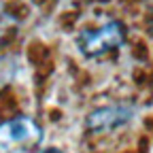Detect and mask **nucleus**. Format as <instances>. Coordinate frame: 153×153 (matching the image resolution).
Here are the masks:
<instances>
[{
    "label": "nucleus",
    "mask_w": 153,
    "mask_h": 153,
    "mask_svg": "<svg viewBox=\"0 0 153 153\" xmlns=\"http://www.w3.org/2000/svg\"><path fill=\"white\" fill-rule=\"evenodd\" d=\"M45 153H64V151H60V149H45Z\"/></svg>",
    "instance_id": "nucleus-4"
},
{
    "label": "nucleus",
    "mask_w": 153,
    "mask_h": 153,
    "mask_svg": "<svg viewBox=\"0 0 153 153\" xmlns=\"http://www.w3.org/2000/svg\"><path fill=\"white\" fill-rule=\"evenodd\" d=\"M126 38L123 26L121 22H106L104 26H100L98 30H83L76 38L81 51L85 55H100L104 51L117 49Z\"/></svg>",
    "instance_id": "nucleus-1"
},
{
    "label": "nucleus",
    "mask_w": 153,
    "mask_h": 153,
    "mask_svg": "<svg viewBox=\"0 0 153 153\" xmlns=\"http://www.w3.org/2000/svg\"><path fill=\"white\" fill-rule=\"evenodd\" d=\"M134 117V108L128 104H111V106H102L98 111H94L85 126L91 132H111L115 128H119L123 123H128Z\"/></svg>",
    "instance_id": "nucleus-2"
},
{
    "label": "nucleus",
    "mask_w": 153,
    "mask_h": 153,
    "mask_svg": "<svg viewBox=\"0 0 153 153\" xmlns=\"http://www.w3.org/2000/svg\"><path fill=\"white\" fill-rule=\"evenodd\" d=\"M41 140V128L32 119L17 117L11 121L0 123V147H13L19 143Z\"/></svg>",
    "instance_id": "nucleus-3"
}]
</instances>
